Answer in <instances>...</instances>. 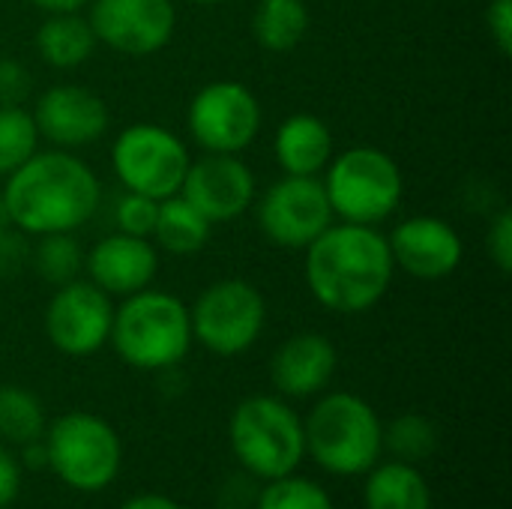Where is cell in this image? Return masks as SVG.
I'll return each instance as SVG.
<instances>
[{"label":"cell","mask_w":512,"mask_h":509,"mask_svg":"<svg viewBox=\"0 0 512 509\" xmlns=\"http://www.w3.org/2000/svg\"><path fill=\"white\" fill-rule=\"evenodd\" d=\"M180 195L201 210L210 225L234 222L255 201V174L240 156L204 153L198 162H189Z\"/></svg>","instance_id":"cell-14"},{"label":"cell","mask_w":512,"mask_h":509,"mask_svg":"<svg viewBox=\"0 0 512 509\" xmlns=\"http://www.w3.org/2000/svg\"><path fill=\"white\" fill-rule=\"evenodd\" d=\"M438 447V429L423 414H402L390 426H384V450L393 453V459L417 465L429 459Z\"/></svg>","instance_id":"cell-27"},{"label":"cell","mask_w":512,"mask_h":509,"mask_svg":"<svg viewBox=\"0 0 512 509\" xmlns=\"http://www.w3.org/2000/svg\"><path fill=\"white\" fill-rule=\"evenodd\" d=\"M87 6L96 42H105L126 57L162 51L177 30L174 0H90Z\"/></svg>","instance_id":"cell-13"},{"label":"cell","mask_w":512,"mask_h":509,"mask_svg":"<svg viewBox=\"0 0 512 509\" xmlns=\"http://www.w3.org/2000/svg\"><path fill=\"white\" fill-rule=\"evenodd\" d=\"M306 285L315 303L336 315L375 309L393 285V255L375 225L333 222L306 249Z\"/></svg>","instance_id":"cell-2"},{"label":"cell","mask_w":512,"mask_h":509,"mask_svg":"<svg viewBox=\"0 0 512 509\" xmlns=\"http://www.w3.org/2000/svg\"><path fill=\"white\" fill-rule=\"evenodd\" d=\"M195 3H201V6H216V3H222V0H195Z\"/></svg>","instance_id":"cell-38"},{"label":"cell","mask_w":512,"mask_h":509,"mask_svg":"<svg viewBox=\"0 0 512 509\" xmlns=\"http://www.w3.org/2000/svg\"><path fill=\"white\" fill-rule=\"evenodd\" d=\"M6 231H12V219H9L6 201H3V195H0V237H3Z\"/></svg>","instance_id":"cell-37"},{"label":"cell","mask_w":512,"mask_h":509,"mask_svg":"<svg viewBox=\"0 0 512 509\" xmlns=\"http://www.w3.org/2000/svg\"><path fill=\"white\" fill-rule=\"evenodd\" d=\"M48 417L36 393L18 384L0 387V441L9 447L33 444L45 435Z\"/></svg>","instance_id":"cell-24"},{"label":"cell","mask_w":512,"mask_h":509,"mask_svg":"<svg viewBox=\"0 0 512 509\" xmlns=\"http://www.w3.org/2000/svg\"><path fill=\"white\" fill-rule=\"evenodd\" d=\"M156 210H159V201L123 189V195L114 204V228L132 237H150L156 225Z\"/></svg>","instance_id":"cell-29"},{"label":"cell","mask_w":512,"mask_h":509,"mask_svg":"<svg viewBox=\"0 0 512 509\" xmlns=\"http://www.w3.org/2000/svg\"><path fill=\"white\" fill-rule=\"evenodd\" d=\"M39 129L24 105H0V177L6 180L39 150Z\"/></svg>","instance_id":"cell-25"},{"label":"cell","mask_w":512,"mask_h":509,"mask_svg":"<svg viewBox=\"0 0 512 509\" xmlns=\"http://www.w3.org/2000/svg\"><path fill=\"white\" fill-rule=\"evenodd\" d=\"M321 183L333 216L357 225H378L390 219L405 192L399 162L372 144H354L330 159Z\"/></svg>","instance_id":"cell-7"},{"label":"cell","mask_w":512,"mask_h":509,"mask_svg":"<svg viewBox=\"0 0 512 509\" xmlns=\"http://www.w3.org/2000/svg\"><path fill=\"white\" fill-rule=\"evenodd\" d=\"M120 509H183L174 498L168 495H159V492H141L129 501H123Z\"/></svg>","instance_id":"cell-35"},{"label":"cell","mask_w":512,"mask_h":509,"mask_svg":"<svg viewBox=\"0 0 512 509\" xmlns=\"http://www.w3.org/2000/svg\"><path fill=\"white\" fill-rule=\"evenodd\" d=\"M21 480H24V468L21 459L9 450V444L0 441V509L12 507L21 495Z\"/></svg>","instance_id":"cell-33"},{"label":"cell","mask_w":512,"mask_h":509,"mask_svg":"<svg viewBox=\"0 0 512 509\" xmlns=\"http://www.w3.org/2000/svg\"><path fill=\"white\" fill-rule=\"evenodd\" d=\"M3 201L18 228L27 237L75 234L93 219L102 201L96 171L72 150H36L21 168L6 177Z\"/></svg>","instance_id":"cell-1"},{"label":"cell","mask_w":512,"mask_h":509,"mask_svg":"<svg viewBox=\"0 0 512 509\" xmlns=\"http://www.w3.org/2000/svg\"><path fill=\"white\" fill-rule=\"evenodd\" d=\"M30 3L48 15H57V12H81L90 0H30Z\"/></svg>","instance_id":"cell-36"},{"label":"cell","mask_w":512,"mask_h":509,"mask_svg":"<svg viewBox=\"0 0 512 509\" xmlns=\"http://www.w3.org/2000/svg\"><path fill=\"white\" fill-rule=\"evenodd\" d=\"M228 441L240 468L264 483L294 474L306 459L303 417L276 396L243 399L228 420Z\"/></svg>","instance_id":"cell-5"},{"label":"cell","mask_w":512,"mask_h":509,"mask_svg":"<svg viewBox=\"0 0 512 509\" xmlns=\"http://www.w3.org/2000/svg\"><path fill=\"white\" fill-rule=\"evenodd\" d=\"M108 342L114 354L138 372L174 369L195 342L189 306L168 291H135L114 306Z\"/></svg>","instance_id":"cell-3"},{"label":"cell","mask_w":512,"mask_h":509,"mask_svg":"<svg viewBox=\"0 0 512 509\" xmlns=\"http://www.w3.org/2000/svg\"><path fill=\"white\" fill-rule=\"evenodd\" d=\"M393 264L414 279H447L459 270L465 243L459 231L438 216H411L402 219L387 237Z\"/></svg>","instance_id":"cell-16"},{"label":"cell","mask_w":512,"mask_h":509,"mask_svg":"<svg viewBox=\"0 0 512 509\" xmlns=\"http://www.w3.org/2000/svg\"><path fill=\"white\" fill-rule=\"evenodd\" d=\"M336 363V345L324 333H297L276 348L270 360V378L282 396L309 399L327 390L336 375Z\"/></svg>","instance_id":"cell-18"},{"label":"cell","mask_w":512,"mask_h":509,"mask_svg":"<svg viewBox=\"0 0 512 509\" xmlns=\"http://www.w3.org/2000/svg\"><path fill=\"white\" fill-rule=\"evenodd\" d=\"M84 267L90 282L108 297H129L153 285L159 273V252L150 237L114 231L84 255Z\"/></svg>","instance_id":"cell-17"},{"label":"cell","mask_w":512,"mask_h":509,"mask_svg":"<svg viewBox=\"0 0 512 509\" xmlns=\"http://www.w3.org/2000/svg\"><path fill=\"white\" fill-rule=\"evenodd\" d=\"M33 90V78L24 63L0 60V105H21Z\"/></svg>","instance_id":"cell-31"},{"label":"cell","mask_w":512,"mask_h":509,"mask_svg":"<svg viewBox=\"0 0 512 509\" xmlns=\"http://www.w3.org/2000/svg\"><path fill=\"white\" fill-rule=\"evenodd\" d=\"M333 207L318 177L285 174L258 198V228L279 249H306L333 225Z\"/></svg>","instance_id":"cell-11"},{"label":"cell","mask_w":512,"mask_h":509,"mask_svg":"<svg viewBox=\"0 0 512 509\" xmlns=\"http://www.w3.org/2000/svg\"><path fill=\"white\" fill-rule=\"evenodd\" d=\"M33 123L39 138L60 150L93 144L105 135L111 114L99 93L81 84H54L33 105Z\"/></svg>","instance_id":"cell-15"},{"label":"cell","mask_w":512,"mask_h":509,"mask_svg":"<svg viewBox=\"0 0 512 509\" xmlns=\"http://www.w3.org/2000/svg\"><path fill=\"white\" fill-rule=\"evenodd\" d=\"M306 456L333 477H363L384 453V423L357 393L321 396L303 420Z\"/></svg>","instance_id":"cell-4"},{"label":"cell","mask_w":512,"mask_h":509,"mask_svg":"<svg viewBox=\"0 0 512 509\" xmlns=\"http://www.w3.org/2000/svg\"><path fill=\"white\" fill-rule=\"evenodd\" d=\"M210 219L195 210L180 192L159 201V210H156V225H153V246L156 249H165L168 255H195L207 246L210 240Z\"/></svg>","instance_id":"cell-22"},{"label":"cell","mask_w":512,"mask_h":509,"mask_svg":"<svg viewBox=\"0 0 512 509\" xmlns=\"http://www.w3.org/2000/svg\"><path fill=\"white\" fill-rule=\"evenodd\" d=\"M255 509H336L327 489L309 477L285 474L276 480H267L264 489L255 498Z\"/></svg>","instance_id":"cell-28"},{"label":"cell","mask_w":512,"mask_h":509,"mask_svg":"<svg viewBox=\"0 0 512 509\" xmlns=\"http://www.w3.org/2000/svg\"><path fill=\"white\" fill-rule=\"evenodd\" d=\"M366 509H432V489L417 465L408 462H378L366 474L363 489Z\"/></svg>","instance_id":"cell-20"},{"label":"cell","mask_w":512,"mask_h":509,"mask_svg":"<svg viewBox=\"0 0 512 509\" xmlns=\"http://www.w3.org/2000/svg\"><path fill=\"white\" fill-rule=\"evenodd\" d=\"M273 153L285 174L318 177L333 159V132L318 114L309 111L291 114L276 129Z\"/></svg>","instance_id":"cell-19"},{"label":"cell","mask_w":512,"mask_h":509,"mask_svg":"<svg viewBox=\"0 0 512 509\" xmlns=\"http://www.w3.org/2000/svg\"><path fill=\"white\" fill-rule=\"evenodd\" d=\"M189 162L186 144L159 123H132L111 144V168L123 189L153 201L180 192Z\"/></svg>","instance_id":"cell-9"},{"label":"cell","mask_w":512,"mask_h":509,"mask_svg":"<svg viewBox=\"0 0 512 509\" xmlns=\"http://www.w3.org/2000/svg\"><path fill=\"white\" fill-rule=\"evenodd\" d=\"M486 27L495 48L510 57L512 54V0H489L486 6Z\"/></svg>","instance_id":"cell-32"},{"label":"cell","mask_w":512,"mask_h":509,"mask_svg":"<svg viewBox=\"0 0 512 509\" xmlns=\"http://www.w3.org/2000/svg\"><path fill=\"white\" fill-rule=\"evenodd\" d=\"M24 237H27V234H21L18 228L6 231V234L0 237V273H3V276H6V273H18V270L24 267V261H27V255H30Z\"/></svg>","instance_id":"cell-34"},{"label":"cell","mask_w":512,"mask_h":509,"mask_svg":"<svg viewBox=\"0 0 512 509\" xmlns=\"http://www.w3.org/2000/svg\"><path fill=\"white\" fill-rule=\"evenodd\" d=\"M255 42L273 54L297 48L309 33V9L303 0H258L252 12Z\"/></svg>","instance_id":"cell-23"},{"label":"cell","mask_w":512,"mask_h":509,"mask_svg":"<svg viewBox=\"0 0 512 509\" xmlns=\"http://www.w3.org/2000/svg\"><path fill=\"white\" fill-rule=\"evenodd\" d=\"M84 267V252L75 240V234H45L36 237L33 249V270L48 282V285H66L78 279Z\"/></svg>","instance_id":"cell-26"},{"label":"cell","mask_w":512,"mask_h":509,"mask_svg":"<svg viewBox=\"0 0 512 509\" xmlns=\"http://www.w3.org/2000/svg\"><path fill=\"white\" fill-rule=\"evenodd\" d=\"M486 252L501 273L512 270V210H498L486 231Z\"/></svg>","instance_id":"cell-30"},{"label":"cell","mask_w":512,"mask_h":509,"mask_svg":"<svg viewBox=\"0 0 512 509\" xmlns=\"http://www.w3.org/2000/svg\"><path fill=\"white\" fill-rule=\"evenodd\" d=\"M261 102L240 81H210L204 84L186 111V126L192 141L204 153L240 156L261 132Z\"/></svg>","instance_id":"cell-10"},{"label":"cell","mask_w":512,"mask_h":509,"mask_svg":"<svg viewBox=\"0 0 512 509\" xmlns=\"http://www.w3.org/2000/svg\"><path fill=\"white\" fill-rule=\"evenodd\" d=\"M114 321L111 297L90 279L57 285L45 306V336L66 357H93L108 345Z\"/></svg>","instance_id":"cell-12"},{"label":"cell","mask_w":512,"mask_h":509,"mask_svg":"<svg viewBox=\"0 0 512 509\" xmlns=\"http://www.w3.org/2000/svg\"><path fill=\"white\" fill-rule=\"evenodd\" d=\"M96 33L81 12L48 15L36 30V51L51 69H75L90 60Z\"/></svg>","instance_id":"cell-21"},{"label":"cell","mask_w":512,"mask_h":509,"mask_svg":"<svg viewBox=\"0 0 512 509\" xmlns=\"http://www.w3.org/2000/svg\"><path fill=\"white\" fill-rule=\"evenodd\" d=\"M192 339L216 357H240L267 324L264 294L246 279H219L207 285L189 306Z\"/></svg>","instance_id":"cell-8"},{"label":"cell","mask_w":512,"mask_h":509,"mask_svg":"<svg viewBox=\"0 0 512 509\" xmlns=\"http://www.w3.org/2000/svg\"><path fill=\"white\" fill-rule=\"evenodd\" d=\"M48 471L81 495L108 489L123 468V444L114 426L90 411L60 414L42 435Z\"/></svg>","instance_id":"cell-6"}]
</instances>
